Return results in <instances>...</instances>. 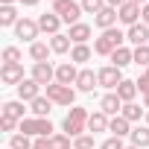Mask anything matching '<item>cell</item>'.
<instances>
[{"instance_id":"obj_1","label":"cell","mask_w":149,"mask_h":149,"mask_svg":"<svg viewBox=\"0 0 149 149\" xmlns=\"http://www.w3.org/2000/svg\"><path fill=\"white\" fill-rule=\"evenodd\" d=\"M123 44H126V32H120L117 26H111V29L100 32V38L94 41V53H97V56H108V58H111V53H114V50H120Z\"/></svg>"},{"instance_id":"obj_2","label":"cell","mask_w":149,"mask_h":149,"mask_svg":"<svg viewBox=\"0 0 149 149\" xmlns=\"http://www.w3.org/2000/svg\"><path fill=\"white\" fill-rule=\"evenodd\" d=\"M88 108H79V105H73L70 111H67V117H64V123H61V129H64V134L67 137H79V134H85L88 132Z\"/></svg>"},{"instance_id":"obj_3","label":"cell","mask_w":149,"mask_h":149,"mask_svg":"<svg viewBox=\"0 0 149 149\" xmlns=\"http://www.w3.org/2000/svg\"><path fill=\"white\" fill-rule=\"evenodd\" d=\"M53 12L61 18V24L73 26V24H79V18H82V3H76V0H56Z\"/></svg>"},{"instance_id":"obj_4","label":"cell","mask_w":149,"mask_h":149,"mask_svg":"<svg viewBox=\"0 0 149 149\" xmlns=\"http://www.w3.org/2000/svg\"><path fill=\"white\" fill-rule=\"evenodd\" d=\"M18 132H24L29 137H50L53 134V123L47 117H26V120H21V129Z\"/></svg>"},{"instance_id":"obj_5","label":"cell","mask_w":149,"mask_h":149,"mask_svg":"<svg viewBox=\"0 0 149 149\" xmlns=\"http://www.w3.org/2000/svg\"><path fill=\"white\" fill-rule=\"evenodd\" d=\"M44 97H50L53 105H73V102H76V91H73L70 85H58V82L47 85V94Z\"/></svg>"},{"instance_id":"obj_6","label":"cell","mask_w":149,"mask_h":149,"mask_svg":"<svg viewBox=\"0 0 149 149\" xmlns=\"http://www.w3.org/2000/svg\"><path fill=\"white\" fill-rule=\"evenodd\" d=\"M32 149H73V137L67 134H50V137H35Z\"/></svg>"},{"instance_id":"obj_7","label":"cell","mask_w":149,"mask_h":149,"mask_svg":"<svg viewBox=\"0 0 149 149\" xmlns=\"http://www.w3.org/2000/svg\"><path fill=\"white\" fill-rule=\"evenodd\" d=\"M29 76H32L41 88H47V85L56 82V67H53L50 61H38V64H32V73H29Z\"/></svg>"},{"instance_id":"obj_8","label":"cell","mask_w":149,"mask_h":149,"mask_svg":"<svg viewBox=\"0 0 149 149\" xmlns=\"http://www.w3.org/2000/svg\"><path fill=\"white\" fill-rule=\"evenodd\" d=\"M97 76H100V85L108 88V91H117V85L123 82V73H120V67H114V64L100 67V70H97Z\"/></svg>"},{"instance_id":"obj_9","label":"cell","mask_w":149,"mask_h":149,"mask_svg":"<svg viewBox=\"0 0 149 149\" xmlns=\"http://www.w3.org/2000/svg\"><path fill=\"white\" fill-rule=\"evenodd\" d=\"M38 21H29V18H21L18 21V26H15V38H21V41H29V44H35V38H38Z\"/></svg>"},{"instance_id":"obj_10","label":"cell","mask_w":149,"mask_h":149,"mask_svg":"<svg viewBox=\"0 0 149 149\" xmlns=\"http://www.w3.org/2000/svg\"><path fill=\"white\" fill-rule=\"evenodd\" d=\"M26 76H24V64H3V67H0V82H3V85H21Z\"/></svg>"},{"instance_id":"obj_11","label":"cell","mask_w":149,"mask_h":149,"mask_svg":"<svg viewBox=\"0 0 149 149\" xmlns=\"http://www.w3.org/2000/svg\"><path fill=\"white\" fill-rule=\"evenodd\" d=\"M76 79H79V70L73 61H61L56 67V82L58 85H76Z\"/></svg>"},{"instance_id":"obj_12","label":"cell","mask_w":149,"mask_h":149,"mask_svg":"<svg viewBox=\"0 0 149 149\" xmlns=\"http://www.w3.org/2000/svg\"><path fill=\"white\" fill-rule=\"evenodd\" d=\"M140 12H143V6L140 3H134V0H129L126 6H120L117 9V15H120V24H126V26H134V24H140L137 18H140Z\"/></svg>"},{"instance_id":"obj_13","label":"cell","mask_w":149,"mask_h":149,"mask_svg":"<svg viewBox=\"0 0 149 149\" xmlns=\"http://www.w3.org/2000/svg\"><path fill=\"white\" fill-rule=\"evenodd\" d=\"M41 97V85L32 79V76H26L21 85H18V100L21 102H32V100H38Z\"/></svg>"},{"instance_id":"obj_14","label":"cell","mask_w":149,"mask_h":149,"mask_svg":"<svg viewBox=\"0 0 149 149\" xmlns=\"http://www.w3.org/2000/svg\"><path fill=\"white\" fill-rule=\"evenodd\" d=\"M126 41H129L132 47H143V44H149V26H146V24H134V26H129V29H126Z\"/></svg>"},{"instance_id":"obj_15","label":"cell","mask_w":149,"mask_h":149,"mask_svg":"<svg viewBox=\"0 0 149 149\" xmlns=\"http://www.w3.org/2000/svg\"><path fill=\"white\" fill-rule=\"evenodd\" d=\"M58 26H61V18H58L56 12H44V15H38V29L47 32L50 38L58 35Z\"/></svg>"},{"instance_id":"obj_16","label":"cell","mask_w":149,"mask_h":149,"mask_svg":"<svg viewBox=\"0 0 149 149\" xmlns=\"http://www.w3.org/2000/svg\"><path fill=\"white\" fill-rule=\"evenodd\" d=\"M100 85V76L94 70H79V79H76V91H82V94H94V88Z\"/></svg>"},{"instance_id":"obj_17","label":"cell","mask_w":149,"mask_h":149,"mask_svg":"<svg viewBox=\"0 0 149 149\" xmlns=\"http://www.w3.org/2000/svg\"><path fill=\"white\" fill-rule=\"evenodd\" d=\"M117 21H120V15H117V9H111V6H105L100 15H94V26H100L102 32L111 29V26H117Z\"/></svg>"},{"instance_id":"obj_18","label":"cell","mask_w":149,"mask_h":149,"mask_svg":"<svg viewBox=\"0 0 149 149\" xmlns=\"http://www.w3.org/2000/svg\"><path fill=\"white\" fill-rule=\"evenodd\" d=\"M100 111H102V114H108V117H117V114L123 111V100L111 91V94H105V97L100 100Z\"/></svg>"},{"instance_id":"obj_19","label":"cell","mask_w":149,"mask_h":149,"mask_svg":"<svg viewBox=\"0 0 149 149\" xmlns=\"http://www.w3.org/2000/svg\"><path fill=\"white\" fill-rule=\"evenodd\" d=\"M24 102L21 100H9V102H3V108H0V114H3L6 120H15V123H21V120H26L24 117Z\"/></svg>"},{"instance_id":"obj_20","label":"cell","mask_w":149,"mask_h":149,"mask_svg":"<svg viewBox=\"0 0 149 149\" xmlns=\"http://www.w3.org/2000/svg\"><path fill=\"white\" fill-rule=\"evenodd\" d=\"M67 38L73 41V44H88V38H91V24H73L70 29H67Z\"/></svg>"},{"instance_id":"obj_21","label":"cell","mask_w":149,"mask_h":149,"mask_svg":"<svg viewBox=\"0 0 149 149\" xmlns=\"http://www.w3.org/2000/svg\"><path fill=\"white\" fill-rule=\"evenodd\" d=\"M137 91H140V88H137V82H132V79H123V82L117 85V91H114V94H117L123 102H134Z\"/></svg>"},{"instance_id":"obj_22","label":"cell","mask_w":149,"mask_h":149,"mask_svg":"<svg viewBox=\"0 0 149 149\" xmlns=\"http://www.w3.org/2000/svg\"><path fill=\"white\" fill-rule=\"evenodd\" d=\"M108 123H111V117H108V114L94 111V114L88 117V132H91V134H97V132H108Z\"/></svg>"},{"instance_id":"obj_23","label":"cell","mask_w":149,"mask_h":149,"mask_svg":"<svg viewBox=\"0 0 149 149\" xmlns=\"http://www.w3.org/2000/svg\"><path fill=\"white\" fill-rule=\"evenodd\" d=\"M108 132H111L114 137H126V134H132V123H129L123 114H117V117H111V123H108Z\"/></svg>"},{"instance_id":"obj_24","label":"cell","mask_w":149,"mask_h":149,"mask_svg":"<svg viewBox=\"0 0 149 149\" xmlns=\"http://www.w3.org/2000/svg\"><path fill=\"white\" fill-rule=\"evenodd\" d=\"M132 61H134V50H129V47H120V50L111 53V64L120 67V70H123L126 64H132Z\"/></svg>"},{"instance_id":"obj_25","label":"cell","mask_w":149,"mask_h":149,"mask_svg":"<svg viewBox=\"0 0 149 149\" xmlns=\"http://www.w3.org/2000/svg\"><path fill=\"white\" fill-rule=\"evenodd\" d=\"M29 111H32V117H47L53 111V100L50 97H38V100L29 102Z\"/></svg>"},{"instance_id":"obj_26","label":"cell","mask_w":149,"mask_h":149,"mask_svg":"<svg viewBox=\"0 0 149 149\" xmlns=\"http://www.w3.org/2000/svg\"><path fill=\"white\" fill-rule=\"evenodd\" d=\"M129 123H137V120H146V108H140L137 102H123V111H120Z\"/></svg>"},{"instance_id":"obj_27","label":"cell","mask_w":149,"mask_h":149,"mask_svg":"<svg viewBox=\"0 0 149 149\" xmlns=\"http://www.w3.org/2000/svg\"><path fill=\"white\" fill-rule=\"evenodd\" d=\"M91 56H94V50L88 44H73V50H70V61L73 64H85V61H91Z\"/></svg>"},{"instance_id":"obj_28","label":"cell","mask_w":149,"mask_h":149,"mask_svg":"<svg viewBox=\"0 0 149 149\" xmlns=\"http://www.w3.org/2000/svg\"><path fill=\"white\" fill-rule=\"evenodd\" d=\"M53 50H50V44H44V41H35V44H29V58H32V64H38V61H47V56H50Z\"/></svg>"},{"instance_id":"obj_29","label":"cell","mask_w":149,"mask_h":149,"mask_svg":"<svg viewBox=\"0 0 149 149\" xmlns=\"http://www.w3.org/2000/svg\"><path fill=\"white\" fill-rule=\"evenodd\" d=\"M129 137H132V146L146 149V146H149V126H134Z\"/></svg>"},{"instance_id":"obj_30","label":"cell","mask_w":149,"mask_h":149,"mask_svg":"<svg viewBox=\"0 0 149 149\" xmlns=\"http://www.w3.org/2000/svg\"><path fill=\"white\" fill-rule=\"evenodd\" d=\"M70 44H73V41H70L64 32H58V35H53V38H50V50H53V53H58V56H64L67 50H73Z\"/></svg>"},{"instance_id":"obj_31","label":"cell","mask_w":149,"mask_h":149,"mask_svg":"<svg viewBox=\"0 0 149 149\" xmlns=\"http://www.w3.org/2000/svg\"><path fill=\"white\" fill-rule=\"evenodd\" d=\"M21 15L15 6H0V26H18Z\"/></svg>"},{"instance_id":"obj_32","label":"cell","mask_w":149,"mask_h":149,"mask_svg":"<svg viewBox=\"0 0 149 149\" xmlns=\"http://www.w3.org/2000/svg\"><path fill=\"white\" fill-rule=\"evenodd\" d=\"M32 146H35V140L29 134H24V132H18V134L9 137V149H32Z\"/></svg>"},{"instance_id":"obj_33","label":"cell","mask_w":149,"mask_h":149,"mask_svg":"<svg viewBox=\"0 0 149 149\" xmlns=\"http://www.w3.org/2000/svg\"><path fill=\"white\" fill-rule=\"evenodd\" d=\"M82 3V12H88V15H100L105 6H108V0H79Z\"/></svg>"},{"instance_id":"obj_34","label":"cell","mask_w":149,"mask_h":149,"mask_svg":"<svg viewBox=\"0 0 149 149\" xmlns=\"http://www.w3.org/2000/svg\"><path fill=\"white\" fill-rule=\"evenodd\" d=\"M134 64H140L143 70L149 67V44H143V47H134Z\"/></svg>"},{"instance_id":"obj_35","label":"cell","mask_w":149,"mask_h":149,"mask_svg":"<svg viewBox=\"0 0 149 149\" xmlns=\"http://www.w3.org/2000/svg\"><path fill=\"white\" fill-rule=\"evenodd\" d=\"M21 58H24V56H21L18 47H6V50H3V64H21Z\"/></svg>"},{"instance_id":"obj_36","label":"cell","mask_w":149,"mask_h":149,"mask_svg":"<svg viewBox=\"0 0 149 149\" xmlns=\"http://www.w3.org/2000/svg\"><path fill=\"white\" fill-rule=\"evenodd\" d=\"M73 149H94V134H79V137H73Z\"/></svg>"},{"instance_id":"obj_37","label":"cell","mask_w":149,"mask_h":149,"mask_svg":"<svg viewBox=\"0 0 149 149\" xmlns=\"http://www.w3.org/2000/svg\"><path fill=\"white\" fill-rule=\"evenodd\" d=\"M100 149H126V143H123V137H108V140H102V146Z\"/></svg>"},{"instance_id":"obj_38","label":"cell","mask_w":149,"mask_h":149,"mask_svg":"<svg viewBox=\"0 0 149 149\" xmlns=\"http://www.w3.org/2000/svg\"><path fill=\"white\" fill-rule=\"evenodd\" d=\"M0 129L9 132V134H18L15 129H21V123H15V120H6V117H3V120H0Z\"/></svg>"},{"instance_id":"obj_39","label":"cell","mask_w":149,"mask_h":149,"mask_svg":"<svg viewBox=\"0 0 149 149\" xmlns=\"http://www.w3.org/2000/svg\"><path fill=\"white\" fill-rule=\"evenodd\" d=\"M137 88H140V94H143V91H149V67L137 76Z\"/></svg>"},{"instance_id":"obj_40","label":"cell","mask_w":149,"mask_h":149,"mask_svg":"<svg viewBox=\"0 0 149 149\" xmlns=\"http://www.w3.org/2000/svg\"><path fill=\"white\" fill-rule=\"evenodd\" d=\"M140 24H146V26H149V3H146V6H143V12H140Z\"/></svg>"},{"instance_id":"obj_41","label":"cell","mask_w":149,"mask_h":149,"mask_svg":"<svg viewBox=\"0 0 149 149\" xmlns=\"http://www.w3.org/2000/svg\"><path fill=\"white\" fill-rule=\"evenodd\" d=\"M126 3H129V0H108V6H111V9H120V6H126Z\"/></svg>"},{"instance_id":"obj_42","label":"cell","mask_w":149,"mask_h":149,"mask_svg":"<svg viewBox=\"0 0 149 149\" xmlns=\"http://www.w3.org/2000/svg\"><path fill=\"white\" fill-rule=\"evenodd\" d=\"M21 6H38V0H18Z\"/></svg>"},{"instance_id":"obj_43","label":"cell","mask_w":149,"mask_h":149,"mask_svg":"<svg viewBox=\"0 0 149 149\" xmlns=\"http://www.w3.org/2000/svg\"><path fill=\"white\" fill-rule=\"evenodd\" d=\"M143 108H149V91H143Z\"/></svg>"},{"instance_id":"obj_44","label":"cell","mask_w":149,"mask_h":149,"mask_svg":"<svg viewBox=\"0 0 149 149\" xmlns=\"http://www.w3.org/2000/svg\"><path fill=\"white\" fill-rule=\"evenodd\" d=\"M0 6H15V0H0Z\"/></svg>"},{"instance_id":"obj_45","label":"cell","mask_w":149,"mask_h":149,"mask_svg":"<svg viewBox=\"0 0 149 149\" xmlns=\"http://www.w3.org/2000/svg\"><path fill=\"white\" fill-rule=\"evenodd\" d=\"M134 3H140V6H146V3H149V0H134Z\"/></svg>"},{"instance_id":"obj_46","label":"cell","mask_w":149,"mask_h":149,"mask_svg":"<svg viewBox=\"0 0 149 149\" xmlns=\"http://www.w3.org/2000/svg\"><path fill=\"white\" fill-rule=\"evenodd\" d=\"M146 126H149V108H146Z\"/></svg>"},{"instance_id":"obj_47","label":"cell","mask_w":149,"mask_h":149,"mask_svg":"<svg viewBox=\"0 0 149 149\" xmlns=\"http://www.w3.org/2000/svg\"><path fill=\"white\" fill-rule=\"evenodd\" d=\"M126 149H137V146H126Z\"/></svg>"},{"instance_id":"obj_48","label":"cell","mask_w":149,"mask_h":149,"mask_svg":"<svg viewBox=\"0 0 149 149\" xmlns=\"http://www.w3.org/2000/svg\"><path fill=\"white\" fill-rule=\"evenodd\" d=\"M53 3H56V0H53Z\"/></svg>"}]
</instances>
